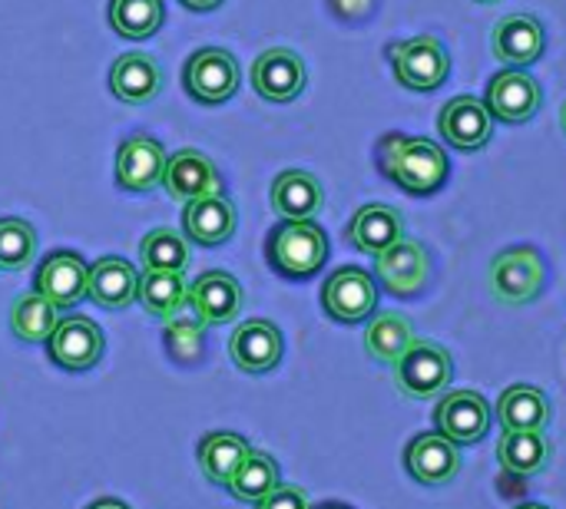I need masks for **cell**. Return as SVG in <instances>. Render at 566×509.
I'll use <instances>...</instances> for the list:
<instances>
[{
    "instance_id": "5b68a950",
    "label": "cell",
    "mask_w": 566,
    "mask_h": 509,
    "mask_svg": "<svg viewBox=\"0 0 566 509\" xmlns=\"http://www.w3.org/2000/svg\"><path fill=\"white\" fill-rule=\"evenodd\" d=\"M547 282L544 258L534 245L504 248L491 262V295L501 305H531Z\"/></svg>"
},
{
    "instance_id": "7bdbcfd3",
    "label": "cell",
    "mask_w": 566,
    "mask_h": 509,
    "mask_svg": "<svg viewBox=\"0 0 566 509\" xmlns=\"http://www.w3.org/2000/svg\"><path fill=\"white\" fill-rule=\"evenodd\" d=\"M318 509H352V507H342V503H325V507Z\"/></svg>"
},
{
    "instance_id": "9a60e30c",
    "label": "cell",
    "mask_w": 566,
    "mask_h": 509,
    "mask_svg": "<svg viewBox=\"0 0 566 509\" xmlns=\"http://www.w3.org/2000/svg\"><path fill=\"white\" fill-rule=\"evenodd\" d=\"M305 63L292 50H265L252 66V86L269 103H292L305 89Z\"/></svg>"
},
{
    "instance_id": "74e56055",
    "label": "cell",
    "mask_w": 566,
    "mask_h": 509,
    "mask_svg": "<svg viewBox=\"0 0 566 509\" xmlns=\"http://www.w3.org/2000/svg\"><path fill=\"white\" fill-rule=\"evenodd\" d=\"M328 3L342 20H365L375 10V0H328Z\"/></svg>"
},
{
    "instance_id": "7a4b0ae2",
    "label": "cell",
    "mask_w": 566,
    "mask_h": 509,
    "mask_svg": "<svg viewBox=\"0 0 566 509\" xmlns=\"http://www.w3.org/2000/svg\"><path fill=\"white\" fill-rule=\"evenodd\" d=\"M269 265L285 275V278H312L322 272L325 258H328V238L322 232V225H315L312 219L302 222H282L272 229L269 245H265Z\"/></svg>"
},
{
    "instance_id": "4fadbf2b",
    "label": "cell",
    "mask_w": 566,
    "mask_h": 509,
    "mask_svg": "<svg viewBox=\"0 0 566 509\" xmlns=\"http://www.w3.org/2000/svg\"><path fill=\"white\" fill-rule=\"evenodd\" d=\"M405 467L421 487H448L461 474V454L444 434H418L405 450Z\"/></svg>"
},
{
    "instance_id": "6da1fadb",
    "label": "cell",
    "mask_w": 566,
    "mask_h": 509,
    "mask_svg": "<svg viewBox=\"0 0 566 509\" xmlns=\"http://www.w3.org/2000/svg\"><path fill=\"white\" fill-rule=\"evenodd\" d=\"M381 172L411 195H431L448 182V152L431 139H411L405 132H388L378 146Z\"/></svg>"
},
{
    "instance_id": "603a6c76",
    "label": "cell",
    "mask_w": 566,
    "mask_h": 509,
    "mask_svg": "<svg viewBox=\"0 0 566 509\" xmlns=\"http://www.w3.org/2000/svg\"><path fill=\"white\" fill-rule=\"evenodd\" d=\"M322 205H325L322 182L305 169H289L272 182V209L289 222L315 219Z\"/></svg>"
},
{
    "instance_id": "ab89813d",
    "label": "cell",
    "mask_w": 566,
    "mask_h": 509,
    "mask_svg": "<svg viewBox=\"0 0 566 509\" xmlns=\"http://www.w3.org/2000/svg\"><path fill=\"white\" fill-rule=\"evenodd\" d=\"M90 509H129L123 500H99V503H93Z\"/></svg>"
},
{
    "instance_id": "8d00e7d4",
    "label": "cell",
    "mask_w": 566,
    "mask_h": 509,
    "mask_svg": "<svg viewBox=\"0 0 566 509\" xmlns=\"http://www.w3.org/2000/svg\"><path fill=\"white\" fill-rule=\"evenodd\" d=\"M255 509H308V497L302 487L295 484H275L259 503Z\"/></svg>"
},
{
    "instance_id": "b9f144b4",
    "label": "cell",
    "mask_w": 566,
    "mask_h": 509,
    "mask_svg": "<svg viewBox=\"0 0 566 509\" xmlns=\"http://www.w3.org/2000/svg\"><path fill=\"white\" fill-rule=\"evenodd\" d=\"M560 126H564V132H566V99H564V109H560Z\"/></svg>"
},
{
    "instance_id": "d6986e66",
    "label": "cell",
    "mask_w": 566,
    "mask_h": 509,
    "mask_svg": "<svg viewBox=\"0 0 566 509\" xmlns=\"http://www.w3.org/2000/svg\"><path fill=\"white\" fill-rule=\"evenodd\" d=\"M166 149L153 136H133L116 152V182L129 192H149L163 185L166 172Z\"/></svg>"
},
{
    "instance_id": "f35d334b",
    "label": "cell",
    "mask_w": 566,
    "mask_h": 509,
    "mask_svg": "<svg viewBox=\"0 0 566 509\" xmlns=\"http://www.w3.org/2000/svg\"><path fill=\"white\" fill-rule=\"evenodd\" d=\"M222 0H182V7H189V10H216Z\"/></svg>"
},
{
    "instance_id": "8fae6325",
    "label": "cell",
    "mask_w": 566,
    "mask_h": 509,
    "mask_svg": "<svg viewBox=\"0 0 566 509\" xmlns=\"http://www.w3.org/2000/svg\"><path fill=\"white\" fill-rule=\"evenodd\" d=\"M46 348L53 364H60L63 371H90L93 364H99L106 338L90 318H60Z\"/></svg>"
},
{
    "instance_id": "7c38bea8",
    "label": "cell",
    "mask_w": 566,
    "mask_h": 509,
    "mask_svg": "<svg viewBox=\"0 0 566 509\" xmlns=\"http://www.w3.org/2000/svg\"><path fill=\"white\" fill-rule=\"evenodd\" d=\"M438 132L461 152H478L494 136V119L484 99L478 96H454L444 103L438 116Z\"/></svg>"
},
{
    "instance_id": "52a82bcc",
    "label": "cell",
    "mask_w": 566,
    "mask_h": 509,
    "mask_svg": "<svg viewBox=\"0 0 566 509\" xmlns=\"http://www.w3.org/2000/svg\"><path fill=\"white\" fill-rule=\"evenodd\" d=\"M322 305L325 311L342 325H358L375 315L378 308V285L365 268L345 265L332 272V278L322 285Z\"/></svg>"
},
{
    "instance_id": "60d3db41",
    "label": "cell",
    "mask_w": 566,
    "mask_h": 509,
    "mask_svg": "<svg viewBox=\"0 0 566 509\" xmlns=\"http://www.w3.org/2000/svg\"><path fill=\"white\" fill-rule=\"evenodd\" d=\"M517 509H551V507H541V503H524V507Z\"/></svg>"
},
{
    "instance_id": "30bf717a",
    "label": "cell",
    "mask_w": 566,
    "mask_h": 509,
    "mask_svg": "<svg viewBox=\"0 0 566 509\" xmlns=\"http://www.w3.org/2000/svg\"><path fill=\"white\" fill-rule=\"evenodd\" d=\"M484 103H488L491 116H497L501 123H527L531 116H537V109L544 103V89L527 70L507 66L497 76H491Z\"/></svg>"
},
{
    "instance_id": "8992f818",
    "label": "cell",
    "mask_w": 566,
    "mask_h": 509,
    "mask_svg": "<svg viewBox=\"0 0 566 509\" xmlns=\"http://www.w3.org/2000/svg\"><path fill=\"white\" fill-rule=\"evenodd\" d=\"M375 275L395 298L421 295L431 278V255L415 238H398L391 248L375 255Z\"/></svg>"
},
{
    "instance_id": "ba28073f",
    "label": "cell",
    "mask_w": 566,
    "mask_h": 509,
    "mask_svg": "<svg viewBox=\"0 0 566 509\" xmlns=\"http://www.w3.org/2000/svg\"><path fill=\"white\" fill-rule=\"evenodd\" d=\"M186 89L196 103H226L239 89V63L232 53L209 46L196 50L186 63Z\"/></svg>"
},
{
    "instance_id": "d4e9b609",
    "label": "cell",
    "mask_w": 566,
    "mask_h": 509,
    "mask_svg": "<svg viewBox=\"0 0 566 509\" xmlns=\"http://www.w3.org/2000/svg\"><path fill=\"white\" fill-rule=\"evenodd\" d=\"M163 86L159 66L146 53H123L109 70V89L119 103H149Z\"/></svg>"
},
{
    "instance_id": "277c9868",
    "label": "cell",
    "mask_w": 566,
    "mask_h": 509,
    "mask_svg": "<svg viewBox=\"0 0 566 509\" xmlns=\"http://www.w3.org/2000/svg\"><path fill=\"white\" fill-rule=\"evenodd\" d=\"M388 56H391L398 83L415 93H434L438 86H444V79L451 73V56H448L444 43L431 33L395 43L388 50Z\"/></svg>"
},
{
    "instance_id": "cb8c5ba5",
    "label": "cell",
    "mask_w": 566,
    "mask_h": 509,
    "mask_svg": "<svg viewBox=\"0 0 566 509\" xmlns=\"http://www.w3.org/2000/svg\"><path fill=\"white\" fill-rule=\"evenodd\" d=\"M139 295V272L126 262V258H99L96 265H90V291L86 298H93L99 308H126L133 305Z\"/></svg>"
},
{
    "instance_id": "83f0119b",
    "label": "cell",
    "mask_w": 566,
    "mask_h": 509,
    "mask_svg": "<svg viewBox=\"0 0 566 509\" xmlns=\"http://www.w3.org/2000/svg\"><path fill=\"white\" fill-rule=\"evenodd\" d=\"M249 454H252L249 441L239 434H229V431L206 434L199 441V467H202L206 480H212L219 487H229V480L235 477V470L242 467V460Z\"/></svg>"
},
{
    "instance_id": "836d02e7",
    "label": "cell",
    "mask_w": 566,
    "mask_h": 509,
    "mask_svg": "<svg viewBox=\"0 0 566 509\" xmlns=\"http://www.w3.org/2000/svg\"><path fill=\"white\" fill-rule=\"evenodd\" d=\"M143 268L153 272H186L189 268V245L176 229H156L139 245Z\"/></svg>"
},
{
    "instance_id": "f1b7e54d",
    "label": "cell",
    "mask_w": 566,
    "mask_h": 509,
    "mask_svg": "<svg viewBox=\"0 0 566 509\" xmlns=\"http://www.w3.org/2000/svg\"><path fill=\"white\" fill-rule=\"evenodd\" d=\"M136 301L146 308V315L153 318H172L189 305V285L182 278V272H153L146 268L139 275V295Z\"/></svg>"
},
{
    "instance_id": "1f68e13d",
    "label": "cell",
    "mask_w": 566,
    "mask_h": 509,
    "mask_svg": "<svg viewBox=\"0 0 566 509\" xmlns=\"http://www.w3.org/2000/svg\"><path fill=\"white\" fill-rule=\"evenodd\" d=\"M163 17V0H109V26L126 40L153 36Z\"/></svg>"
},
{
    "instance_id": "5bb4252c",
    "label": "cell",
    "mask_w": 566,
    "mask_h": 509,
    "mask_svg": "<svg viewBox=\"0 0 566 509\" xmlns=\"http://www.w3.org/2000/svg\"><path fill=\"white\" fill-rule=\"evenodd\" d=\"M229 358L245 374H265L282 361V331L272 321H242L229 338Z\"/></svg>"
},
{
    "instance_id": "2e32d148",
    "label": "cell",
    "mask_w": 566,
    "mask_h": 509,
    "mask_svg": "<svg viewBox=\"0 0 566 509\" xmlns=\"http://www.w3.org/2000/svg\"><path fill=\"white\" fill-rule=\"evenodd\" d=\"M163 189L176 202H196L206 195H219L222 182L209 156H202L199 149H179L176 156L166 159Z\"/></svg>"
},
{
    "instance_id": "ee69618b",
    "label": "cell",
    "mask_w": 566,
    "mask_h": 509,
    "mask_svg": "<svg viewBox=\"0 0 566 509\" xmlns=\"http://www.w3.org/2000/svg\"><path fill=\"white\" fill-rule=\"evenodd\" d=\"M478 3H501V0H478Z\"/></svg>"
},
{
    "instance_id": "4dcf8cb0",
    "label": "cell",
    "mask_w": 566,
    "mask_h": 509,
    "mask_svg": "<svg viewBox=\"0 0 566 509\" xmlns=\"http://www.w3.org/2000/svg\"><path fill=\"white\" fill-rule=\"evenodd\" d=\"M411 341H415V328H411V321H408L405 315H398V311L378 315V318L368 325V331H365V351H368L375 361H381V364H395V361L411 348Z\"/></svg>"
},
{
    "instance_id": "f546056e",
    "label": "cell",
    "mask_w": 566,
    "mask_h": 509,
    "mask_svg": "<svg viewBox=\"0 0 566 509\" xmlns=\"http://www.w3.org/2000/svg\"><path fill=\"white\" fill-rule=\"evenodd\" d=\"M56 305L50 298H43L40 291H30V295H20L10 308V328L20 341L27 344H43L50 341L53 328H56Z\"/></svg>"
},
{
    "instance_id": "d6a6232c",
    "label": "cell",
    "mask_w": 566,
    "mask_h": 509,
    "mask_svg": "<svg viewBox=\"0 0 566 509\" xmlns=\"http://www.w3.org/2000/svg\"><path fill=\"white\" fill-rule=\"evenodd\" d=\"M279 484V464L262 454V450H252L242 467L235 470V477L229 480V494L235 500H245V503H259L272 487Z\"/></svg>"
},
{
    "instance_id": "3957f363",
    "label": "cell",
    "mask_w": 566,
    "mask_h": 509,
    "mask_svg": "<svg viewBox=\"0 0 566 509\" xmlns=\"http://www.w3.org/2000/svg\"><path fill=\"white\" fill-rule=\"evenodd\" d=\"M451 378H454V361L434 341L415 338L411 348L395 361V384L411 401H431V397H438L441 391H448Z\"/></svg>"
},
{
    "instance_id": "4316f807",
    "label": "cell",
    "mask_w": 566,
    "mask_h": 509,
    "mask_svg": "<svg viewBox=\"0 0 566 509\" xmlns=\"http://www.w3.org/2000/svg\"><path fill=\"white\" fill-rule=\"evenodd\" d=\"M497 460L507 474L534 477L551 464V441L544 431H504L497 441Z\"/></svg>"
},
{
    "instance_id": "e0dca14e",
    "label": "cell",
    "mask_w": 566,
    "mask_h": 509,
    "mask_svg": "<svg viewBox=\"0 0 566 509\" xmlns=\"http://www.w3.org/2000/svg\"><path fill=\"white\" fill-rule=\"evenodd\" d=\"M544 46H547L544 23L531 13L501 17L491 33V50L507 66H531L534 60H541Z\"/></svg>"
},
{
    "instance_id": "ffe728a7",
    "label": "cell",
    "mask_w": 566,
    "mask_h": 509,
    "mask_svg": "<svg viewBox=\"0 0 566 509\" xmlns=\"http://www.w3.org/2000/svg\"><path fill=\"white\" fill-rule=\"evenodd\" d=\"M242 285L229 272H206L189 285V308L206 325H229L242 311Z\"/></svg>"
},
{
    "instance_id": "9c48e42d",
    "label": "cell",
    "mask_w": 566,
    "mask_h": 509,
    "mask_svg": "<svg viewBox=\"0 0 566 509\" xmlns=\"http://www.w3.org/2000/svg\"><path fill=\"white\" fill-rule=\"evenodd\" d=\"M438 434H444L451 444H481L491 431V404L478 391H451L448 397L438 401L434 411Z\"/></svg>"
},
{
    "instance_id": "ac0fdd59",
    "label": "cell",
    "mask_w": 566,
    "mask_h": 509,
    "mask_svg": "<svg viewBox=\"0 0 566 509\" xmlns=\"http://www.w3.org/2000/svg\"><path fill=\"white\" fill-rule=\"evenodd\" d=\"M36 291L56 308H73L90 291V268L76 252H53L36 272Z\"/></svg>"
},
{
    "instance_id": "484cf974",
    "label": "cell",
    "mask_w": 566,
    "mask_h": 509,
    "mask_svg": "<svg viewBox=\"0 0 566 509\" xmlns=\"http://www.w3.org/2000/svg\"><path fill=\"white\" fill-rule=\"evenodd\" d=\"M504 431H544L551 424V401L534 384H514L497 401Z\"/></svg>"
},
{
    "instance_id": "44dd1931",
    "label": "cell",
    "mask_w": 566,
    "mask_h": 509,
    "mask_svg": "<svg viewBox=\"0 0 566 509\" xmlns=\"http://www.w3.org/2000/svg\"><path fill=\"white\" fill-rule=\"evenodd\" d=\"M182 232H186L189 242L206 245V248L229 242L232 232H235V209H232V202L222 192L196 199V202H186Z\"/></svg>"
},
{
    "instance_id": "7402d4cb",
    "label": "cell",
    "mask_w": 566,
    "mask_h": 509,
    "mask_svg": "<svg viewBox=\"0 0 566 509\" xmlns=\"http://www.w3.org/2000/svg\"><path fill=\"white\" fill-rule=\"evenodd\" d=\"M398 238H405V219H401V212L391 209V205H381V202L361 205V209L355 212V219L348 222V242H352L358 252L381 255V252L391 248Z\"/></svg>"
},
{
    "instance_id": "e575fe53",
    "label": "cell",
    "mask_w": 566,
    "mask_h": 509,
    "mask_svg": "<svg viewBox=\"0 0 566 509\" xmlns=\"http://www.w3.org/2000/svg\"><path fill=\"white\" fill-rule=\"evenodd\" d=\"M36 255V232L23 219H0V268L20 272Z\"/></svg>"
},
{
    "instance_id": "d590c367",
    "label": "cell",
    "mask_w": 566,
    "mask_h": 509,
    "mask_svg": "<svg viewBox=\"0 0 566 509\" xmlns=\"http://www.w3.org/2000/svg\"><path fill=\"white\" fill-rule=\"evenodd\" d=\"M202 328L206 321L199 315H172L166 318V348L176 361H186V364H196L202 358Z\"/></svg>"
}]
</instances>
